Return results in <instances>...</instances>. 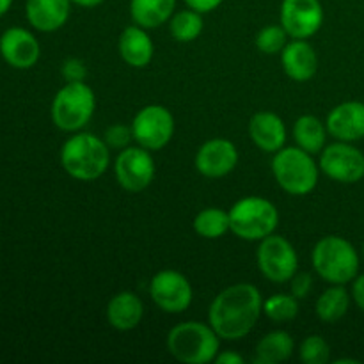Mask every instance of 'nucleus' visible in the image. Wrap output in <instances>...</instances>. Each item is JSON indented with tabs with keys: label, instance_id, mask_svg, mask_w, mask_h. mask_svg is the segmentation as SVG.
<instances>
[{
	"label": "nucleus",
	"instance_id": "f257e3e1",
	"mask_svg": "<svg viewBox=\"0 0 364 364\" xmlns=\"http://www.w3.org/2000/svg\"><path fill=\"white\" fill-rule=\"evenodd\" d=\"M262 308V294L255 284H231L217 294L210 304L208 322L220 340L237 341L255 329Z\"/></svg>",
	"mask_w": 364,
	"mask_h": 364
},
{
	"label": "nucleus",
	"instance_id": "f03ea898",
	"mask_svg": "<svg viewBox=\"0 0 364 364\" xmlns=\"http://www.w3.org/2000/svg\"><path fill=\"white\" fill-rule=\"evenodd\" d=\"M110 164V149L105 139L89 132H77L60 149V166L78 181H95L105 174Z\"/></svg>",
	"mask_w": 364,
	"mask_h": 364
},
{
	"label": "nucleus",
	"instance_id": "7ed1b4c3",
	"mask_svg": "<svg viewBox=\"0 0 364 364\" xmlns=\"http://www.w3.org/2000/svg\"><path fill=\"white\" fill-rule=\"evenodd\" d=\"M311 259L315 272L331 284L352 283L359 274L358 251L347 238L336 235L320 238Z\"/></svg>",
	"mask_w": 364,
	"mask_h": 364
},
{
	"label": "nucleus",
	"instance_id": "20e7f679",
	"mask_svg": "<svg viewBox=\"0 0 364 364\" xmlns=\"http://www.w3.org/2000/svg\"><path fill=\"white\" fill-rule=\"evenodd\" d=\"M219 334L210 323L183 322L167 334V350L183 364H206L219 354Z\"/></svg>",
	"mask_w": 364,
	"mask_h": 364
},
{
	"label": "nucleus",
	"instance_id": "39448f33",
	"mask_svg": "<svg viewBox=\"0 0 364 364\" xmlns=\"http://www.w3.org/2000/svg\"><path fill=\"white\" fill-rule=\"evenodd\" d=\"M279 224V212L269 199L249 196L230 210V231L247 242H259L272 235Z\"/></svg>",
	"mask_w": 364,
	"mask_h": 364
},
{
	"label": "nucleus",
	"instance_id": "423d86ee",
	"mask_svg": "<svg viewBox=\"0 0 364 364\" xmlns=\"http://www.w3.org/2000/svg\"><path fill=\"white\" fill-rule=\"evenodd\" d=\"M277 185L291 196H306L318 183V166L311 153L297 148H281L272 159Z\"/></svg>",
	"mask_w": 364,
	"mask_h": 364
},
{
	"label": "nucleus",
	"instance_id": "0eeeda50",
	"mask_svg": "<svg viewBox=\"0 0 364 364\" xmlns=\"http://www.w3.org/2000/svg\"><path fill=\"white\" fill-rule=\"evenodd\" d=\"M96 109L95 91L85 82H66L52 102V121L63 132H80Z\"/></svg>",
	"mask_w": 364,
	"mask_h": 364
},
{
	"label": "nucleus",
	"instance_id": "6e6552de",
	"mask_svg": "<svg viewBox=\"0 0 364 364\" xmlns=\"http://www.w3.org/2000/svg\"><path fill=\"white\" fill-rule=\"evenodd\" d=\"M258 267L263 276L272 283H287L297 274L299 256L294 245L281 235H269L259 240L256 252Z\"/></svg>",
	"mask_w": 364,
	"mask_h": 364
},
{
	"label": "nucleus",
	"instance_id": "1a4fd4ad",
	"mask_svg": "<svg viewBox=\"0 0 364 364\" xmlns=\"http://www.w3.org/2000/svg\"><path fill=\"white\" fill-rule=\"evenodd\" d=\"M174 134V117L164 105H146L132 121L134 141L149 151L166 148Z\"/></svg>",
	"mask_w": 364,
	"mask_h": 364
},
{
	"label": "nucleus",
	"instance_id": "9d476101",
	"mask_svg": "<svg viewBox=\"0 0 364 364\" xmlns=\"http://www.w3.org/2000/svg\"><path fill=\"white\" fill-rule=\"evenodd\" d=\"M320 171L338 183H358L364 178V153L352 142L338 141L320 151Z\"/></svg>",
	"mask_w": 364,
	"mask_h": 364
},
{
	"label": "nucleus",
	"instance_id": "9b49d317",
	"mask_svg": "<svg viewBox=\"0 0 364 364\" xmlns=\"http://www.w3.org/2000/svg\"><path fill=\"white\" fill-rule=\"evenodd\" d=\"M151 301L169 315H178L191 308L192 287L187 277L178 270H160L149 281Z\"/></svg>",
	"mask_w": 364,
	"mask_h": 364
},
{
	"label": "nucleus",
	"instance_id": "f8f14e48",
	"mask_svg": "<svg viewBox=\"0 0 364 364\" xmlns=\"http://www.w3.org/2000/svg\"><path fill=\"white\" fill-rule=\"evenodd\" d=\"M114 171H116L117 183L124 191L141 192L148 188L155 178V160L149 149L142 146L123 148L114 164Z\"/></svg>",
	"mask_w": 364,
	"mask_h": 364
},
{
	"label": "nucleus",
	"instance_id": "ddd939ff",
	"mask_svg": "<svg viewBox=\"0 0 364 364\" xmlns=\"http://www.w3.org/2000/svg\"><path fill=\"white\" fill-rule=\"evenodd\" d=\"M279 18L290 38L308 39L322 27L323 7L320 0H283Z\"/></svg>",
	"mask_w": 364,
	"mask_h": 364
},
{
	"label": "nucleus",
	"instance_id": "4468645a",
	"mask_svg": "<svg viewBox=\"0 0 364 364\" xmlns=\"http://www.w3.org/2000/svg\"><path fill=\"white\" fill-rule=\"evenodd\" d=\"M0 55L14 70H28L39 60L41 46L27 28L11 27L0 36Z\"/></svg>",
	"mask_w": 364,
	"mask_h": 364
},
{
	"label": "nucleus",
	"instance_id": "2eb2a0df",
	"mask_svg": "<svg viewBox=\"0 0 364 364\" xmlns=\"http://www.w3.org/2000/svg\"><path fill=\"white\" fill-rule=\"evenodd\" d=\"M238 164V149L228 139H210L196 153V169L206 178H223Z\"/></svg>",
	"mask_w": 364,
	"mask_h": 364
},
{
	"label": "nucleus",
	"instance_id": "dca6fc26",
	"mask_svg": "<svg viewBox=\"0 0 364 364\" xmlns=\"http://www.w3.org/2000/svg\"><path fill=\"white\" fill-rule=\"evenodd\" d=\"M326 128L336 141H361L364 139V103L343 102L336 105L327 116Z\"/></svg>",
	"mask_w": 364,
	"mask_h": 364
},
{
	"label": "nucleus",
	"instance_id": "f3484780",
	"mask_svg": "<svg viewBox=\"0 0 364 364\" xmlns=\"http://www.w3.org/2000/svg\"><path fill=\"white\" fill-rule=\"evenodd\" d=\"M281 64L291 80L308 82L318 70V57L308 39H294L281 52Z\"/></svg>",
	"mask_w": 364,
	"mask_h": 364
},
{
	"label": "nucleus",
	"instance_id": "a211bd4d",
	"mask_svg": "<svg viewBox=\"0 0 364 364\" xmlns=\"http://www.w3.org/2000/svg\"><path fill=\"white\" fill-rule=\"evenodd\" d=\"M249 137L265 153H276L287 142V127L277 114L262 110L249 121Z\"/></svg>",
	"mask_w": 364,
	"mask_h": 364
},
{
	"label": "nucleus",
	"instance_id": "6ab92c4d",
	"mask_svg": "<svg viewBox=\"0 0 364 364\" xmlns=\"http://www.w3.org/2000/svg\"><path fill=\"white\" fill-rule=\"evenodd\" d=\"M71 0H27L25 14L36 31L53 32L64 27L70 18Z\"/></svg>",
	"mask_w": 364,
	"mask_h": 364
},
{
	"label": "nucleus",
	"instance_id": "aec40b11",
	"mask_svg": "<svg viewBox=\"0 0 364 364\" xmlns=\"http://www.w3.org/2000/svg\"><path fill=\"white\" fill-rule=\"evenodd\" d=\"M117 48H119L121 59L132 68H146L155 55L151 38L146 28L139 27V25H130L121 32Z\"/></svg>",
	"mask_w": 364,
	"mask_h": 364
},
{
	"label": "nucleus",
	"instance_id": "412c9836",
	"mask_svg": "<svg viewBox=\"0 0 364 364\" xmlns=\"http://www.w3.org/2000/svg\"><path fill=\"white\" fill-rule=\"evenodd\" d=\"M144 316V304L134 291H119L107 304V322L117 331H132Z\"/></svg>",
	"mask_w": 364,
	"mask_h": 364
},
{
	"label": "nucleus",
	"instance_id": "4be33fe9",
	"mask_svg": "<svg viewBox=\"0 0 364 364\" xmlns=\"http://www.w3.org/2000/svg\"><path fill=\"white\" fill-rule=\"evenodd\" d=\"M176 0H130V16L142 28H156L171 20Z\"/></svg>",
	"mask_w": 364,
	"mask_h": 364
},
{
	"label": "nucleus",
	"instance_id": "5701e85b",
	"mask_svg": "<svg viewBox=\"0 0 364 364\" xmlns=\"http://www.w3.org/2000/svg\"><path fill=\"white\" fill-rule=\"evenodd\" d=\"M295 350V341L287 331H274L265 334L256 345V364H277L288 361Z\"/></svg>",
	"mask_w": 364,
	"mask_h": 364
},
{
	"label": "nucleus",
	"instance_id": "b1692460",
	"mask_svg": "<svg viewBox=\"0 0 364 364\" xmlns=\"http://www.w3.org/2000/svg\"><path fill=\"white\" fill-rule=\"evenodd\" d=\"M352 295L348 294L345 284H333L327 288L318 299H316L315 311L316 316L322 320L323 323H336L347 315L348 308H350Z\"/></svg>",
	"mask_w": 364,
	"mask_h": 364
},
{
	"label": "nucleus",
	"instance_id": "393cba45",
	"mask_svg": "<svg viewBox=\"0 0 364 364\" xmlns=\"http://www.w3.org/2000/svg\"><path fill=\"white\" fill-rule=\"evenodd\" d=\"M294 139L299 148L316 155L326 148L327 128L318 117L309 116V114L301 116L294 124Z\"/></svg>",
	"mask_w": 364,
	"mask_h": 364
},
{
	"label": "nucleus",
	"instance_id": "a878e982",
	"mask_svg": "<svg viewBox=\"0 0 364 364\" xmlns=\"http://www.w3.org/2000/svg\"><path fill=\"white\" fill-rule=\"evenodd\" d=\"M194 231L203 238L215 240V238L224 237L230 231V212L215 208H205L196 215Z\"/></svg>",
	"mask_w": 364,
	"mask_h": 364
},
{
	"label": "nucleus",
	"instance_id": "bb28decb",
	"mask_svg": "<svg viewBox=\"0 0 364 364\" xmlns=\"http://www.w3.org/2000/svg\"><path fill=\"white\" fill-rule=\"evenodd\" d=\"M169 31L176 41L180 43H191L198 39L203 32V16L201 13L194 9H183L178 11L171 16L169 20Z\"/></svg>",
	"mask_w": 364,
	"mask_h": 364
},
{
	"label": "nucleus",
	"instance_id": "cd10ccee",
	"mask_svg": "<svg viewBox=\"0 0 364 364\" xmlns=\"http://www.w3.org/2000/svg\"><path fill=\"white\" fill-rule=\"evenodd\" d=\"M262 311L274 323L291 322L299 315V299L291 294H276L263 301Z\"/></svg>",
	"mask_w": 364,
	"mask_h": 364
},
{
	"label": "nucleus",
	"instance_id": "c85d7f7f",
	"mask_svg": "<svg viewBox=\"0 0 364 364\" xmlns=\"http://www.w3.org/2000/svg\"><path fill=\"white\" fill-rule=\"evenodd\" d=\"M288 38L290 36L287 34L283 25H267L256 36V46H258L259 52L267 53V55H274V53L283 52Z\"/></svg>",
	"mask_w": 364,
	"mask_h": 364
},
{
	"label": "nucleus",
	"instance_id": "c756f323",
	"mask_svg": "<svg viewBox=\"0 0 364 364\" xmlns=\"http://www.w3.org/2000/svg\"><path fill=\"white\" fill-rule=\"evenodd\" d=\"M299 355L304 364H326L331 359V347L322 336H308L301 343Z\"/></svg>",
	"mask_w": 364,
	"mask_h": 364
},
{
	"label": "nucleus",
	"instance_id": "7c9ffc66",
	"mask_svg": "<svg viewBox=\"0 0 364 364\" xmlns=\"http://www.w3.org/2000/svg\"><path fill=\"white\" fill-rule=\"evenodd\" d=\"M130 139H134L132 128L123 127V124H114V127L107 128L105 132V142L109 144V148L110 146L112 148H127Z\"/></svg>",
	"mask_w": 364,
	"mask_h": 364
},
{
	"label": "nucleus",
	"instance_id": "2f4dec72",
	"mask_svg": "<svg viewBox=\"0 0 364 364\" xmlns=\"http://www.w3.org/2000/svg\"><path fill=\"white\" fill-rule=\"evenodd\" d=\"M60 73L66 82H84L87 77V68H85L84 60L73 57V59L64 60Z\"/></svg>",
	"mask_w": 364,
	"mask_h": 364
},
{
	"label": "nucleus",
	"instance_id": "473e14b6",
	"mask_svg": "<svg viewBox=\"0 0 364 364\" xmlns=\"http://www.w3.org/2000/svg\"><path fill=\"white\" fill-rule=\"evenodd\" d=\"M290 287H291V295L301 301V299L308 297L309 290H311L313 287V277L309 276L308 272H297L290 279Z\"/></svg>",
	"mask_w": 364,
	"mask_h": 364
},
{
	"label": "nucleus",
	"instance_id": "72a5a7b5",
	"mask_svg": "<svg viewBox=\"0 0 364 364\" xmlns=\"http://www.w3.org/2000/svg\"><path fill=\"white\" fill-rule=\"evenodd\" d=\"M223 2L224 0H185L187 7H191V9L198 11V13L201 14L212 13V11L217 9Z\"/></svg>",
	"mask_w": 364,
	"mask_h": 364
},
{
	"label": "nucleus",
	"instance_id": "f704fd0d",
	"mask_svg": "<svg viewBox=\"0 0 364 364\" xmlns=\"http://www.w3.org/2000/svg\"><path fill=\"white\" fill-rule=\"evenodd\" d=\"M352 283H354L352 284V291H350L352 299H354L355 306H358L361 311H364V274H361V276L358 274V277H355Z\"/></svg>",
	"mask_w": 364,
	"mask_h": 364
},
{
	"label": "nucleus",
	"instance_id": "c9c22d12",
	"mask_svg": "<svg viewBox=\"0 0 364 364\" xmlns=\"http://www.w3.org/2000/svg\"><path fill=\"white\" fill-rule=\"evenodd\" d=\"M213 361H215L217 364H244V358L233 350H228V352L219 350V354L215 355V359H213Z\"/></svg>",
	"mask_w": 364,
	"mask_h": 364
},
{
	"label": "nucleus",
	"instance_id": "e433bc0d",
	"mask_svg": "<svg viewBox=\"0 0 364 364\" xmlns=\"http://www.w3.org/2000/svg\"><path fill=\"white\" fill-rule=\"evenodd\" d=\"M103 2H105V0H71V4H77V6L80 7H96Z\"/></svg>",
	"mask_w": 364,
	"mask_h": 364
},
{
	"label": "nucleus",
	"instance_id": "4c0bfd02",
	"mask_svg": "<svg viewBox=\"0 0 364 364\" xmlns=\"http://www.w3.org/2000/svg\"><path fill=\"white\" fill-rule=\"evenodd\" d=\"M11 6H13V0H0V18L11 9Z\"/></svg>",
	"mask_w": 364,
	"mask_h": 364
},
{
	"label": "nucleus",
	"instance_id": "58836bf2",
	"mask_svg": "<svg viewBox=\"0 0 364 364\" xmlns=\"http://www.w3.org/2000/svg\"><path fill=\"white\" fill-rule=\"evenodd\" d=\"M343 363H352V364H358L359 361H355V359H338L336 364H343Z\"/></svg>",
	"mask_w": 364,
	"mask_h": 364
},
{
	"label": "nucleus",
	"instance_id": "ea45409f",
	"mask_svg": "<svg viewBox=\"0 0 364 364\" xmlns=\"http://www.w3.org/2000/svg\"><path fill=\"white\" fill-rule=\"evenodd\" d=\"M363 252H364V247H363Z\"/></svg>",
	"mask_w": 364,
	"mask_h": 364
}]
</instances>
